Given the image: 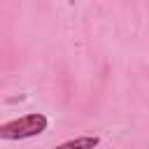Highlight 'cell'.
Wrapping results in <instances>:
<instances>
[{"mask_svg":"<svg viewBox=\"0 0 149 149\" xmlns=\"http://www.w3.org/2000/svg\"><path fill=\"white\" fill-rule=\"evenodd\" d=\"M44 130H47V116L40 112H33V114L0 123V137L2 140H26V137H35Z\"/></svg>","mask_w":149,"mask_h":149,"instance_id":"1","label":"cell"},{"mask_svg":"<svg viewBox=\"0 0 149 149\" xmlns=\"http://www.w3.org/2000/svg\"><path fill=\"white\" fill-rule=\"evenodd\" d=\"M98 144H100V137H95V135H84V137L68 140V142H63V144H58V147H54V149H93V147H98Z\"/></svg>","mask_w":149,"mask_h":149,"instance_id":"2","label":"cell"}]
</instances>
